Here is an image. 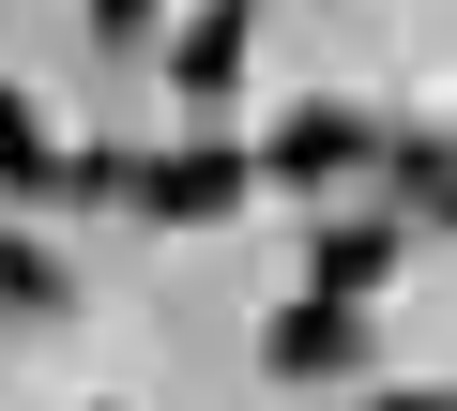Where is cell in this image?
<instances>
[{"label":"cell","instance_id":"5b68a950","mask_svg":"<svg viewBox=\"0 0 457 411\" xmlns=\"http://www.w3.org/2000/svg\"><path fill=\"white\" fill-rule=\"evenodd\" d=\"M381 183H396V229H457V137H396Z\"/></svg>","mask_w":457,"mask_h":411},{"label":"cell","instance_id":"52a82bcc","mask_svg":"<svg viewBox=\"0 0 457 411\" xmlns=\"http://www.w3.org/2000/svg\"><path fill=\"white\" fill-rule=\"evenodd\" d=\"M0 305H31V320H46V305H77V275H62L31 229H0Z\"/></svg>","mask_w":457,"mask_h":411},{"label":"cell","instance_id":"6da1fadb","mask_svg":"<svg viewBox=\"0 0 457 411\" xmlns=\"http://www.w3.org/2000/svg\"><path fill=\"white\" fill-rule=\"evenodd\" d=\"M122 198L168 229H213V214H245L260 198V152H228V137H183V152H122Z\"/></svg>","mask_w":457,"mask_h":411},{"label":"cell","instance_id":"277c9868","mask_svg":"<svg viewBox=\"0 0 457 411\" xmlns=\"http://www.w3.org/2000/svg\"><path fill=\"white\" fill-rule=\"evenodd\" d=\"M260 366H275V381H351V366H366V320H351V305H305V290H290V305L260 320Z\"/></svg>","mask_w":457,"mask_h":411},{"label":"cell","instance_id":"ba28073f","mask_svg":"<svg viewBox=\"0 0 457 411\" xmlns=\"http://www.w3.org/2000/svg\"><path fill=\"white\" fill-rule=\"evenodd\" d=\"M381 411H457V396H381Z\"/></svg>","mask_w":457,"mask_h":411},{"label":"cell","instance_id":"8992f818","mask_svg":"<svg viewBox=\"0 0 457 411\" xmlns=\"http://www.w3.org/2000/svg\"><path fill=\"white\" fill-rule=\"evenodd\" d=\"M245 46H260L245 16H183V31H168V77H183V107H213L228 77H245Z\"/></svg>","mask_w":457,"mask_h":411},{"label":"cell","instance_id":"7a4b0ae2","mask_svg":"<svg viewBox=\"0 0 457 411\" xmlns=\"http://www.w3.org/2000/svg\"><path fill=\"white\" fill-rule=\"evenodd\" d=\"M381 152H396V137H381L366 107H290L275 152H260V183H305V198H320V183H351V168H381Z\"/></svg>","mask_w":457,"mask_h":411},{"label":"cell","instance_id":"3957f363","mask_svg":"<svg viewBox=\"0 0 457 411\" xmlns=\"http://www.w3.org/2000/svg\"><path fill=\"white\" fill-rule=\"evenodd\" d=\"M396 244H411L396 214H336V229H305V305H351V320H366V290L396 275Z\"/></svg>","mask_w":457,"mask_h":411}]
</instances>
